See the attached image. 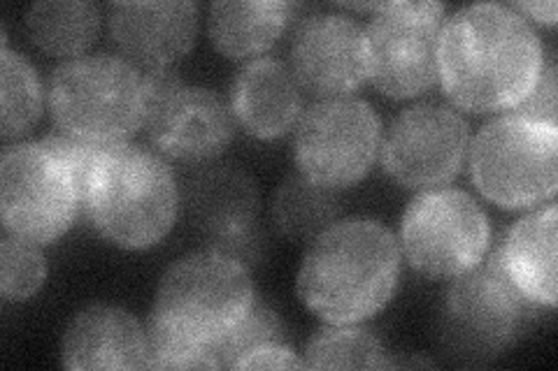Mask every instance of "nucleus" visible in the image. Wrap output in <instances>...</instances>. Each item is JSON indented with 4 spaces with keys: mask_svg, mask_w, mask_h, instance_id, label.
I'll use <instances>...</instances> for the list:
<instances>
[{
    "mask_svg": "<svg viewBox=\"0 0 558 371\" xmlns=\"http://www.w3.org/2000/svg\"><path fill=\"white\" fill-rule=\"evenodd\" d=\"M233 369H305V360L289 344L270 342L244 353Z\"/></svg>",
    "mask_w": 558,
    "mask_h": 371,
    "instance_id": "28",
    "label": "nucleus"
},
{
    "mask_svg": "<svg viewBox=\"0 0 558 371\" xmlns=\"http://www.w3.org/2000/svg\"><path fill=\"white\" fill-rule=\"evenodd\" d=\"M387 348L359 323H328L307 342L305 369H387Z\"/></svg>",
    "mask_w": 558,
    "mask_h": 371,
    "instance_id": "23",
    "label": "nucleus"
},
{
    "mask_svg": "<svg viewBox=\"0 0 558 371\" xmlns=\"http://www.w3.org/2000/svg\"><path fill=\"white\" fill-rule=\"evenodd\" d=\"M470 176L486 200L502 209L551 202L558 188V126L502 114L470 145Z\"/></svg>",
    "mask_w": 558,
    "mask_h": 371,
    "instance_id": "7",
    "label": "nucleus"
},
{
    "mask_svg": "<svg viewBox=\"0 0 558 371\" xmlns=\"http://www.w3.org/2000/svg\"><path fill=\"white\" fill-rule=\"evenodd\" d=\"M400 253L428 279H453L477 268L492 244V223L461 188H428L405 207Z\"/></svg>",
    "mask_w": 558,
    "mask_h": 371,
    "instance_id": "10",
    "label": "nucleus"
},
{
    "mask_svg": "<svg viewBox=\"0 0 558 371\" xmlns=\"http://www.w3.org/2000/svg\"><path fill=\"white\" fill-rule=\"evenodd\" d=\"M556 205L547 202L512 223L494 251L502 274L539 309L556 307Z\"/></svg>",
    "mask_w": 558,
    "mask_h": 371,
    "instance_id": "18",
    "label": "nucleus"
},
{
    "mask_svg": "<svg viewBox=\"0 0 558 371\" xmlns=\"http://www.w3.org/2000/svg\"><path fill=\"white\" fill-rule=\"evenodd\" d=\"M247 264L203 249L163 272L147 318L149 369H219L217 350L254 305Z\"/></svg>",
    "mask_w": 558,
    "mask_h": 371,
    "instance_id": "1",
    "label": "nucleus"
},
{
    "mask_svg": "<svg viewBox=\"0 0 558 371\" xmlns=\"http://www.w3.org/2000/svg\"><path fill=\"white\" fill-rule=\"evenodd\" d=\"M381 121L359 96L317 98L293 126V161L310 182L349 188L371 172L379 156Z\"/></svg>",
    "mask_w": 558,
    "mask_h": 371,
    "instance_id": "8",
    "label": "nucleus"
},
{
    "mask_svg": "<svg viewBox=\"0 0 558 371\" xmlns=\"http://www.w3.org/2000/svg\"><path fill=\"white\" fill-rule=\"evenodd\" d=\"M539 307L502 274L492 253L477 268L449 281L438 311V344L445 360L484 367L498 360L533 325Z\"/></svg>",
    "mask_w": 558,
    "mask_h": 371,
    "instance_id": "5",
    "label": "nucleus"
},
{
    "mask_svg": "<svg viewBox=\"0 0 558 371\" xmlns=\"http://www.w3.org/2000/svg\"><path fill=\"white\" fill-rule=\"evenodd\" d=\"M340 219V190L314 184L301 172L289 174L272 196L275 230L289 242L310 244Z\"/></svg>",
    "mask_w": 558,
    "mask_h": 371,
    "instance_id": "22",
    "label": "nucleus"
},
{
    "mask_svg": "<svg viewBox=\"0 0 558 371\" xmlns=\"http://www.w3.org/2000/svg\"><path fill=\"white\" fill-rule=\"evenodd\" d=\"M82 209L96 233L119 249H149L178 221L180 186L161 153L131 143L105 145Z\"/></svg>",
    "mask_w": 558,
    "mask_h": 371,
    "instance_id": "4",
    "label": "nucleus"
},
{
    "mask_svg": "<svg viewBox=\"0 0 558 371\" xmlns=\"http://www.w3.org/2000/svg\"><path fill=\"white\" fill-rule=\"evenodd\" d=\"M299 10L284 0H217L207 12L213 45L229 59H252L272 49Z\"/></svg>",
    "mask_w": 558,
    "mask_h": 371,
    "instance_id": "20",
    "label": "nucleus"
},
{
    "mask_svg": "<svg viewBox=\"0 0 558 371\" xmlns=\"http://www.w3.org/2000/svg\"><path fill=\"white\" fill-rule=\"evenodd\" d=\"M61 358L65 369H147V330L126 309L89 305L70 318Z\"/></svg>",
    "mask_w": 558,
    "mask_h": 371,
    "instance_id": "16",
    "label": "nucleus"
},
{
    "mask_svg": "<svg viewBox=\"0 0 558 371\" xmlns=\"http://www.w3.org/2000/svg\"><path fill=\"white\" fill-rule=\"evenodd\" d=\"M186 214L207 242L242 233L258 223L260 193L240 165H209L189 176L184 188Z\"/></svg>",
    "mask_w": 558,
    "mask_h": 371,
    "instance_id": "19",
    "label": "nucleus"
},
{
    "mask_svg": "<svg viewBox=\"0 0 558 371\" xmlns=\"http://www.w3.org/2000/svg\"><path fill=\"white\" fill-rule=\"evenodd\" d=\"M468 145V121L457 110L442 102H418L381 133L379 161L403 188H440L461 172Z\"/></svg>",
    "mask_w": 558,
    "mask_h": 371,
    "instance_id": "12",
    "label": "nucleus"
},
{
    "mask_svg": "<svg viewBox=\"0 0 558 371\" xmlns=\"http://www.w3.org/2000/svg\"><path fill=\"white\" fill-rule=\"evenodd\" d=\"M149 143L161 156L180 163H207L233 143L238 123L229 102L205 86L182 84L147 108Z\"/></svg>",
    "mask_w": 558,
    "mask_h": 371,
    "instance_id": "14",
    "label": "nucleus"
},
{
    "mask_svg": "<svg viewBox=\"0 0 558 371\" xmlns=\"http://www.w3.org/2000/svg\"><path fill=\"white\" fill-rule=\"evenodd\" d=\"M400 260V244L387 225L340 219L307 244L295 290L326 323H363L391 302Z\"/></svg>",
    "mask_w": 558,
    "mask_h": 371,
    "instance_id": "3",
    "label": "nucleus"
},
{
    "mask_svg": "<svg viewBox=\"0 0 558 371\" xmlns=\"http://www.w3.org/2000/svg\"><path fill=\"white\" fill-rule=\"evenodd\" d=\"M545 59L543 40L529 20L510 5L475 3L442 24L438 82L465 112H512L531 94Z\"/></svg>",
    "mask_w": 558,
    "mask_h": 371,
    "instance_id": "2",
    "label": "nucleus"
},
{
    "mask_svg": "<svg viewBox=\"0 0 558 371\" xmlns=\"http://www.w3.org/2000/svg\"><path fill=\"white\" fill-rule=\"evenodd\" d=\"M514 12H519L523 20H533L543 26H554L558 8L556 3H526V0H519V3L510 5Z\"/></svg>",
    "mask_w": 558,
    "mask_h": 371,
    "instance_id": "29",
    "label": "nucleus"
},
{
    "mask_svg": "<svg viewBox=\"0 0 558 371\" xmlns=\"http://www.w3.org/2000/svg\"><path fill=\"white\" fill-rule=\"evenodd\" d=\"M110 38L140 70L172 67L198 38L194 0H131L108 8Z\"/></svg>",
    "mask_w": 558,
    "mask_h": 371,
    "instance_id": "15",
    "label": "nucleus"
},
{
    "mask_svg": "<svg viewBox=\"0 0 558 371\" xmlns=\"http://www.w3.org/2000/svg\"><path fill=\"white\" fill-rule=\"evenodd\" d=\"M556 91H558L556 63H554V59H545V65H543V70H539V77H537L535 86L531 88V94L523 98L512 112L521 114V116L535 119V121L556 123V126H558Z\"/></svg>",
    "mask_w": 558,
    "mask_h": 371,
    "instance_id": "27",
    "label": "nucleus"
},
{
    "mask_svg": "<svg viewBox=\"0 0 558 371\" xmlns=\"http://www.w3.org/2000/svg\"><path fill=\"white\" fill-rule=\"evenodd\" d=\"M3 121H0V135L3 143L22 139L40 121L45 108V88L38 70L20 54V51L3 45Z\"/></svg>",
    "mask_w": 558,
    "mask_h": 371,
    "instance_id": "24",
    "label": "nucleus"
},
{
    "mask_svg": "<svg viewBox=\"0 0 558 371\" xmlns=\"http://www.w3.org/2000/svg\"><path fill=\"white\" fill-rule=\"evenodd\" d=\"M102 14L86 0H45L26 10V33L31 42L47 57H84L100 33Z\"/></svg>",
    "mask_w": 558,
    "mask_h": 371,
    "instance_id": "21",
    "label": "nucleus"
},
{
    "mask_svg": "<svg viewBox=\"0 0 558 371\" xmlns=\"http://www.w3.org/2000/svg\"><path fill=\"white\" fill-rule=\"evenodd\" d=\"M270 342H284V323L266 302L254 299L252 309L242 318L238 327L226 337V342L217 350L219 367L233 369L235 362L256 346Z\"/></svg>",
    "mask_w": 558,
    "mask_h": 371,
    "instance_id": "26",
    "label": "nucleus"
},
{
    "mask_svg": "<svg viewBox=\"0 0 558 371\" xmlns=\"http://www.w3.org/2000/svg\"><path fill=\"white\" fill-rule=\"evenodd\" d=\"M289 67L305 94L317 98L352 96L368 82L363 26L342 12H312L295 24Z\"/></svg>",
    "mask_w": 558,
    "mask_h": 371,
    "instance_id": "13",
    "label": "nucleus"
},
{
    "mask_svg": "<svg viewBox=\"0 0 558 371\" xmlns=\"http://www.w3.org/2000/svg\"><path fill=\"white\" fill-rule=\"evenodd\" d=\"M82 209L73 170L43 139L16 143L0 156V211L5 233L35 244L63 237Z\"/></svg>",
    "mask_w": 558,
    "mask_h": 371,
    "instance_id": "9",
    "label": "nucleus"
},
{
    "mask_svg": "<svg viewBox=\"0 0 558 371\" xmlns=\"http://www.w3.org/2000/svg\"><path fill=\"white\" fill-rule=\"evenodd\" d=\"M47 279L40 244L5 233L0 239V295L5 302H26Z\"/></svg>",
    "mask_w": 558,
    "mask_h": 371,
    "instance_id": "25",
    "label": "nucleus"
},
{
    "mask_svg": "<svg viewBox=\"0 0 558 371\" xmlns=\"http://www.w3.org/2000/svg\"><path fill=\"white\" fill-rule=\"evenodd\" d=\"M47 108L57 128L94 145L129 143L145 126L143 73L117 54L63 61L49 77Z\"/></svg>",
    "mask_w": 558,
    "mask_h": 371,
    "instance_id": "6",
    "label": "nucleus"
},
{
    "mask_svg": "<svg viewBox=\"0 0 558 371\" xmlns=\"http://www.w3.org/2000/svg\"><path fill=\"white\" fill-rule=\"evenodd\" d=\"M229 108L238 126L256 139H277L293 131L303 114V88L289 63L258 57L244 63L229 94Z\"/></svg>",
    "mask_w": 558,
    "mask_h": 371,
    "instance_id": "17",
    "label": "nucleus"
},
{
    "mask_svg": "<svg viewBox=\"0 0 558 371\" xmlns=\"http://www.w3.org/2000/svg\"><path fill=\"white\" fill-rule=\"evenodd\" d=\"M442 24V3L379 5L368 26H363L365 73L379 94L405 100L438 84Z\"/></svg>",
    "mask_w": 558,
    "mask_h": 371,
    "instance_id": "11",
    "label": "nucleus"
}]
</instances>
